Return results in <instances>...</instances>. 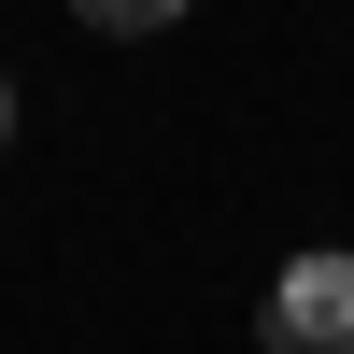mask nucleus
<instances>
[{
	"instance_id": "f257e3e1",
	"label": "nucleus",
	"mask_w": 354,
	"mask_h": 354,
	"mask_svg": "<svg viewBox=\"0 0 354 354\" xmlns=\"http://www.w3.org/2000/svg\"><path fill=\"white\" fill-rule=\"evenodd\" d=\"M270 354H354V255H298L270 270Z\"/></svg>"
},
{
	"instance_id": "f03ea898",
	"label": "nucleus",
	"mask_w": 354,
	"mask_h": 354,
	"mask_svg": "<svg viewBox=\"0 0 354 354\" xmlns=\"http://www.w3.org/2000/svg\"><path fill=\"white\" fill-rule=\"evenodd\" d=\"M170 15H185V0H85V28H113V43H156Z\"/></svg>"
},
{
	"instance_id": "7ed1b4c3",
	"label": "nucleus",
	"mask_w": 354,
	"mask_h": 354,
	"mask_svg": "<svg viewBox=\"0 0 354 354\" xmlns=\"http://www.w3.org/2000/svg\"><path fill=\"white\" fill-rule=\"evenodd\" d=\"M0 142H15V85H0Z\"/></svg>"
}]
</instances>
